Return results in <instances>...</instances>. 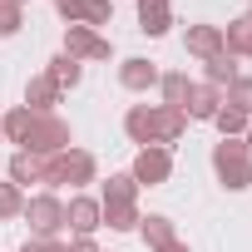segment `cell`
I'll return each instance as SVG.
<instances>
[{"mask_svg":"<svg viewBox=\"0 0 252 252\" xmlns=\"http://www.w3.org/2000/svg\"><path fill=\"white\" fill-rule=\"evenodd\" d=\"M134 5H139V30L144 35H168V25H173L168 0H134Z\"/></svg>","mask_w":252,"mask_h":252,"instance_id":"obj_14","label":"cell"},{"mask_svg":"<svg viewBox=\"0 0 252 252\" xmlns=\"http://www.w3.org/2000/svg\"><path fill=\"white\" fill-rule=\"evenodd\" d=\"M25 149H30V154H40V158H55V154L74 149V129H69V119H64L60 109H55V114H35Z\"/></svg>","mask_w":252,"mask_h":252,"instance_id":"obj_1","label":"cell"},{"mask_svg":"<svg viewBox=\"0 0 252 252\" xmlns=\"http://www.w3.org/2000/svg\"><path fill=\"white\" fill-rule=\"evenodd\" d=\"M15 5H20V10H25V0H15Z\"/></svg>","mask_w":252,"mask_h":252,"instance_id":"obj_35","label":"cell"},{"mask_svg":"<svg viewBox=\"0 0 252 252\" xmlns=\"http://www.w3.org/2000/svg\"><path fill=\"white\" fill-rule=\"evenodd\" d=\"M218 109H222V89H213V84H193L188 99H183V114L188 119H203V124H213Z\"/></svg>","mask_w":252,"mask_h":252,"instance_id":"obj_13","label":"cell"},{"mask_svg":"<svg viewBox=\"0 0 252 252\" xmlns=\"http://www.w3.org/2000/svg\"><path fill=\"white\" fill-rule=\"evenodd\" d=\"M20 15H25V10L15 5V0H0V35H15V30H20Z\"/></svg>","mask_w":252,"mask_h":252,"instance_id":"obj_28","label":"cell"},{"mask_svg":"<svg viewBox=\"0 0 252 252\" xmlns=\"http://www.w3.org/2000/svg\"><path fill=\"white\" fill-rule=\"evenodd\" d=\"M119 84L129 94H149V89H158V64L154 60H124L119 64Z\"/></svg>","mask_w":252,"mask_h":252,"instance_id":"obj_11","label":"cell"},{"mask_svg":"<svg viewBox=\"0 0 252 252\" xmlns=\"http://www.w3.org/2000/svg\"><path fill=\"white\" fill-rule=\"evenodd\" d=\"M64 227H69L74 237H94V232L104 227L99 198H69V203H64Z\"/></svg>","mask_w":252,"mask_h":252,"instance_id":"obj_7","label":"cell"},{"mask_svg":"<svg viewBox=\"0 0 252 252\" xmlns=\"http://www.w3.org/2000/svg\"><path fill=\"white\" fill-rule=\"evenodd\" d=\"M69 252H99L94 237H69Z\"/></svg>","mask_w":252,"mask_h":252,"instance_id":"obj_30","label":"cell"},{"mask_svg":"<svg viewBox=\"0 0 252 252\" xmlns=\"http://www.w3.org/2000/svg\"><path fill=\"white\" fill-rule=\"evenodd\" d=\"M183 134H188V114H183V109H173V104H158V149L178 144Z\"/></svg>","mask_w":252,"mask_h":252,"instance_id":"obj_16","label":"cell"},{"mask_svg":"<svg viewBox=\"0 0 252 252\" xmlns=\"http://www.w3.org/2000/svg\"><path fill=\"white\" fill-rule=\"evenodd\" d=\"M237 79V55H213V60H203V84H213V89H227Z\"/></svg>","mask_w":252,"mask_h":252,"instance_id":"obj_17","label":"cell"},{"mask_svg":"<svg viewBox=\"0 0 252 252\" xmlns=\"http://www.w3.org/2000/svg\"><path fill=\"white\" fill-rule=\"evenodd\" d=\"M20 252H69V242L64 237H30Z\"/></svg>","mask_w":252,"mask_h":252,"instance_id":"obj_29","label":"cell"},{"mask_svg":"<svg viewBox=\"0 0 252 252\" xmlns=\"http://www.w3.org/2000/svg\"><path fill=\"white\" fill-rule=\"evenodd\" d=\"M0 139H5V124H0Z\"/></svg>","mask_w":252,"mask_h":252,"instance_id":"obj_34","label":"cell"},{"mask_svg":"<svg viewBox=\"0 0 252 252\" xmlns=\"http://www.w3.org/2000/svg\"><path fill=\"white\" fill-rule=\"evenodd\" d=\"M99 208H104V222H109L114 232H134V227H139V218H144V213H139V203H99Z\"/></svg>","mask_w":252,"mask_h":252,"instance_id":"obj_19","label":"cell"},{"mask_svg":"<svg viewBox=\"0 0 252 252\" xmlns=\"http://www.w3.org/2000/svg\"><path fill=\"white\" fill-rule=\"evenodd\" d=\"M60 94H64V89H60L50 74H35V79L25 84V109H30V114H55Z\"/></svg>","mask_w":252,"mask_h":252,"instance_id":"obj_12","label":"cell"},{"mask_svg":"<svg viewBox=\"0 0 252 252\" xmlns=\"http://www.w3.org/2000/svg\"><path fill=\"white\" fill-rule=\"evenodd\" d=\"M158 252H188V242H178V237H173V242H163Z\"/></svg>","mask_w":252,"mask_h":252,"instance_id":"obj_31","label":"cell"},{"mask_svg":"<svg viewBox=\"0 0 252 252\" xmlns=\"http://www.w3.org/2000/svg\"><path fill=\"white\" fill-rule=\"evenodd\" d=\"M139 232H144V242L158 252L163 242H173L178 232H173V218H163V213H149V218H139Z\"/></svg>","mask_w":252,"mask_h":252,"instance_id":"obj_18","label":"cell"},{"mask_svg":"<svg viewBox=\"0 0 252 252\" xmlns=\"http://www.w3.org/2000/svg\"><path fill=\"white\" fill-rule=\"evenodd\" d=\"M213 124H218V134H222V139H237V134H247V114H237L232 104H222V109L213 114Z\"/></svg>","mask_w":252,"mask_h":252,"instance_id":"obj_26","label":"cell"},{"mask_svg":"<svg viewBox=\"0 0 252 252\" xmlns=\"http://www.w3.org/2000/svg\"><path fill=\"white\" fill-rule=\"evenodd\" d=\"M45 74H50V79H55L60 89H74V84L84 79V64H79V60H69V55L60 50V55L50 60V69H45Z\"/></svg>","mask_w":252,"mask_h":252,"instance_id":"obj_20","label":"cell"},{"mask_svg":"<svg viewBox=\"0 0 252 252\" xmlns=\"http://www.w3.org/2000/svg\"><path fill=\"white\" fill-rule=\"evenodd\" d=\"M213 173H218L222 188H232V193H242V188L252 183V154L242 149V139L213 144Z\"/></svg>","mask_w":252,"mask_h":252,"instance_id":"obj_2","label":"cell"},{"mask_svg":"<svg viewBox=\"0 0 252 252\" xmlns=\"http://www.w3.org/2000/svg\"><path fill=\"white\" fill-rule=\"evenodd\" d=\"M20 213H25V188L0 183V218H20Z\"/></svg>","mask_w":252,"mask_h":252,"instance_id":"obj_27","label":"cell"},{"mask_svg":"<svg viewBox=\"0 0 252 252\" xmlns=\"http://www.w3.org/2000/svg\"><path fill=\"white\" fill-rule=\"evenodd\" d=\"M10 183H15V188L45 183V158H40V154H30V149H15V158H10Z\"/></svg>","mask_w":252,"mask_h":252,"instance_id":"obj_15","label":"cell"},{"mask_svg":"<svg viewBox=\"0 0 252 252\" xmlns=\"http://www.w3.org/2000/svg\"><path fill=\"white\" fill-rule=\"evenodd\" d=\"M104 203H139V183H134V173H109V183H104Z\"/></svg>","mask_w":252,"mask_h":252,"instance_id":"obj_22","label":"cell"},{"mask_svg":"<svg viewBox=\"0 0 252 252\" xmlns=\"http://www.w3.org/2000/svg\"><path fill=\"white\" fill-rule=\"evenodd\" d=\"M242 20H247V25H252V5H247V15H242Z\"/></svg>","mask_w":252,"mask_h":252,"instance_id":"obj_33","label":"cell"},{"mask_svg":"<svg viewBox=\"0 0 252 252\" xmlns=\"http://www.w3.org/2000/svg\"><path fill=\"white\" fill-rule=\"evenodd\" d=\"M0 124H5V139L25 149V139H30V124H35V114H30V109L20 104V109H10V114H5V119H0Z\"/></svg>","mask_w":252,"mask_h":252,"instance_id":"obj_25","label":"cell"},{"mask_svg":"<svg viewBox=\"0 0 252 252\" xmlns=\"http://www.w3.org/2000/svg\"><path fill=\"white\" fill-rule=\"evenodd\" d=\"M222 104H232L237 114H247V119H252V74H237V79L222 89Z\"/></svg>","mask_w":252,"mask_h":252,"instance_id":"obj_24","label":"cell"},{"mask_svg":"<svg viewBox=\"0 0 252 252\" xmlns=\"http://www.w3.org/2000/svg\"><path fill=\"white\" fill-rule=\"evenodd\" d=\"M183 45H188L193 60H213V55L227 50V45H222V25H188V30H183Z\"/></svg>","mask_w":252,"mask_h":252,"instance_id":"obj_10","label":"cell"},{"mask_svg":"<svg viewBox=\"0 0 252 252\" xmlns=\"http://www.w3.org/2000/svg\"><path fill=\"white\" fill-rule=\"evenodd\" d=\"M129 173H134L139 188H144V183H149V188H154V183H168V173H173V154L158 149V144H149V149H139V158H134Z\"/></svg>","mask_w":252,"mask_h":252,"instance_id":"obj_5","label":"cell"},{"mask_svg":"<svg viewBox=\"0 0 252 252\" xmlns=\"http://www.w3.org/2000/svg\"><path fill=\"white\" fill-rule=\"evenodd\" d=\"M158 89H163V104H173V109H183V99H188V74L183 69H168V74H158Z\"/></svg>","mask_w":252,"mask_h":252,"instance_id":"obj_23","label":"cell"},{"mask_svg":"<svg viewBox=\"0 0 252 252\" xmlns=\"http://www.w3.org/2000/svg\"><path fill=\"white\" fill-rule=\"evenodd\" d=\"M222 45H227V55L252 60V25H247V20H232V25L222 30Z\"/></svg>","mask_w":252,"mask_h":252,"instance_id":"obj_21","label":"cell"},{"mask_svg":"<svg viewBox=\"0 0 252 252\" xmlns=\"http://www.w3.org/2000/svg\"><path fill=\"white\" fill-rule=\"evenodd\" d=\"M25 218H30V237H60L64 232V203L55 193L25 198Z\"/></svg>","mask_w":252,"mask_h":252,"instance_id":"obj_4","label":"cell"},{"mask_svg":"<svg viewBox=\"0 0 252 252\" xmlns=\"http://www.w3.org/2000/svg\"><path fill=\"white\" fill-rule=\"evenodd\" d=\"M64 55L69 60H109V40L99 35V30H89V25H69L64 30Z\"/></svg>","mask_w":252,"mask_h":252,"instance_id":"obj_6","label":"cell"},{"mask_svg":"<svg viewBox=\"0 0 252 252\" xmlns=\"http://www.w3.org/2000/svg\"><path fill=\"white\" fill-rule=\"evenodd\" d=\"M242 149H247V154H252V119H247V139H242Z\"/></svg>","mask_w":252,"mask_h":252,"instance_id":"obj_32","label":"cell"},{"mask_svg":"<svg viewBox=\"0 0 252 252\" xmlns=\"http://www.w3.org/2000/svg\"><path fill=\"white\" fill-rule=\"evenodd\" d=\"M55 10L69 20V25H109V15H114V0H55Z\"/></svg>","mask_w":252,"mask_h":252,"instance_id":"obj_8","label":"cell"},{"mask_svg":"<svg viewBox=\"0 0 252 252\" xmlns=\"http://www.w3.org/2000/svg\"><path fill=\"white\" fill-rule=\"evenodd\" d=\"M45 183H94V154L64 149V154L45 158Z\"/></svg>","mask_w":252,"mask_h":252,"instance_id":"obj_3","label":"cell"},{"mask_svg":"<svg viewBox=\"0 0 252 252\" xmlns=\"http://www.w3.org/2000/svg\"><path fill=\"white\" fill-rule=\"evenodd\" d=\"M124 129H129L134 144H158V104H134L129 114H124Z\"/></svg>","mask_w":252,"mask_h":252,"instance_id":"obj_9","label":"cell"}]
</instances>
